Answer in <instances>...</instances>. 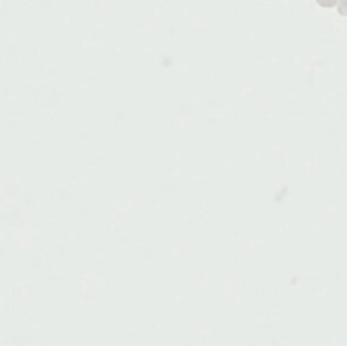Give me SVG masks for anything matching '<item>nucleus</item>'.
Listing matches in <instances>:
<instances>
[]
</instances>
